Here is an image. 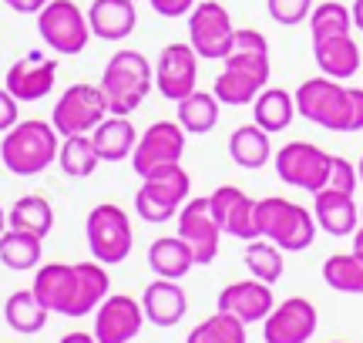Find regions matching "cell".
<instances>
[{
    "mask_svg": "<svg viewBox=\"0 0 363 343\" xmlns=\"http://www.w3.org/2000/svg\"><path fill=\"white\" fill-rule=\"evenodd\" d=\"M148 4H152V11H155L158 17H169V21H175V17H189L199 0H148Z\"/></svg>",
    "mask_w": 363,
    "mask_h": 343,
    "instance_id": "b9f144b4",
    "label": "cell"
},
{
    "mask_svg": "<svg viewBox=\"0 0 363 343\" xmlns=\"http://www.w3.org/2000/svg\"><path fill=\"white\" fill-rule=\"evenodd\" d=\"M357 175H360V185H363V155H360V162H357Z\"/></svg>",
    "mask_w": 363,
    "mask_h": 343,
    "instance_id": "681fc988",
    "label": "cell"
},
{
    "mask_svg": "<svg viewBox=\"0 0 363 343\" xmlns=\"http://www.w3.org/2000/svg\"><path fill=\"white\" fill-rule=\"evenodd\" d=\"M91 142L98 148L101 162H125L138 145V128L125 115H108V118L91 132Z\"/></svg>",
    "mask_w": 363,
    "mask_h": 343,
    "instance_id": "d4e9b609",
    "label": "cell"
},
{
    "mask_svg": "<svg viewBox=\"0 0 363 343\" xmlns=\"http://www.w3.org/2000/svg\"><path fill=\"white\" fill-rule=\"evenodd\" d=\"M296 115L320 125L326 132H353V98L343 81L333 78H310L296 91Z\"/></svg>",
    "mask_w": 363,
    "mask_h": 343,
    "instance_id": "5b68a950",
    "label": "cell"
},
{
    "mask_svg": "<svg viewBox=\"0 0 363 343\" xmlns=\"http://www.w3.org/2000/svg\"><path fill=\"white\" fill-rule=\"evenodd\" d=\"M17 121H21V101L7 88H0V132H11Z\"/></svg>",
    "mask_w": 363,
    "mask_h": 343,
    "instance_id": "60d3db41",
    "label": "cell"
},
{
    "mask_svg": "<svg viewBox=\"0 0 363 343\" xmlns=\"http://www.w3.org/2000/svg\"><path fill=\"white\" fill-rule=\"evenodd\" d=\"M350 13H353V27H357V30H363V0H353Z\"/></svg>",
    "mask_w": 363,
    "mask_h": 343,
    "instance_id": "bcb514c9",
    "label": "cell"
},
{
    "mask_svg": "<svg viewBox=\"0 0 363 343\" xmlns=\"http://www.w3.org/2000/svg\"><path fill=\"white\" fill-rule=\"evenodd\" d=\"M91 34L101 40H125L138 24L135 0H91L88 7Z\"/></svg>",
    "mask_w": 363,
    "mask_h": 343,
    "instance_id": "cb8c5ba5",
    "label": "cell"
},
{
    "mask_svg": "<svg viewBox=\"0 0 363 343\" xmlns=\"http://www.w3.org/2000/svg\"><path fill=\"white\" fill-rule=\"evenodd\" d=\"M296 118V98L286 88H262L252 101V121L262 132H286Z\"/></svg>",
    "mask_w": 363,
    "mask_h": 343,
    "instance_id": "83f0119b",
    "label": "cell"
},
{
    "mask_svg": "<svg viewBox=\"0 0 363 343\" xmlns=\"http://www.w3.org/2000/svg\"><path fill=\"white\" fill-rule=\"evenodd\" d=\"M38 34L51 51L67 54V57L81 54L88 47V40L94 38L88 24V13L81 11L74 0H51L38 13Z\"/></svg>",
    "mask_w": 363,
    "mask_h": 343,
    "instance_id": "9c48e42d",
    "label": "cell"
},
{
    "mask_svg": "<svg viewBox=\"0 0 363 343\" xmlns=\"http://www.w3.org/2000/svg\"><path fill=\"white\" fill-rule=\"evenodd\" d=\"M142 310L145 320L155 323L162 330H169L175 323H182V317L189 313V296L179 286V279H162L158 276L155 283H148L142 293Z\"/></svg>",
    "mask_w": 363,
    "mask_h": 343,
    "instance_id": "44dd1931",
    "label": "cell"
},
{
    "mask_svg": "<svg viewBox=\"0 0 363 343\" xmlns=\"http://www.w3.org/2000/svg\"><path fill=\"white\" fill-rule=\"evenodd\" d=\"M148 266L162 279H185L192 273L195 256L182 236H162L148 246Z\"/></svg>",
    "mask_w": 363,
    "mask_h": 343,
    "instance_id": "484cf974",
    "label": "cell"
},
{
    "mask_svg": "<svg viewBox=\"0 0 363 343\" xmlns=\"http://www.w3.org/2000/svg\"><path fill=\"white\" fill-rule=\"evenodd\" d=\"M256 229L259 239L276 242L283 252H303L316 239V219L299 202H289L283 196L256 198Z\"/></svg>",
    "mask_w": 363,
    "mask_h": 343,
    "instance_id": "277c9868",
    "label": "cell"
},
{
    "mask_svg": "<svg viewBox=\"0 0 363 343\" xmlns=\"http://www.w3.org/2000/svg\"><path fill=\"white\" fill-rule=\"evenodd\" d=\"M269 81V40L252 27H239L233 38V51L225 54V67L212 84V94L222 105H252L256 94Z\"/></svg>",
    "mask_w": 363,
    "mask_h": 343,
    "instance_id": "6da1fadb",
    "label": "cell"
},
{
    "mask_svg": "<svg viewBox=\"0 0 363 343\" xmlns=\"http://www.w3.org/2000/svg\"><path fill=\"white\" fill-rule=\"evenodd\" d=\"M272 286L262 283V279H239V283H229L225 290L219 293V310L222 313H233L242 323H262V320L272 313Z\"/></svg>",
    "mask_w": 363,
    "mask_h": 343,
    "instance_id": "ffe728a7",
    "label": "cell"
},
{
    "mask_svg": "<svg viewBox=\"0 0 363 343\" xmlns=\"http://www.w3.org/2000/svg\"><path fill=\"white\" fill-rule=\"evenodd\" d=\"M316 306L306 296H289L272 306V313L262 320V340L266 343H310L316 333Z\"/></svg>",
    "mask_w": 363,
    "mask_h": 343,
    "instance_id": "e0dca14e",
    "label": "cell"
},
{
    "mask_svg": "<svg viewBox=\"0 0 363 343\" xmlns=\"http://www.w3.org/2000/svg\"><path fill=\"white\" fill-rule=\"evenodd\" d=\"M246 269L252 273L256 279H262V283H279L283 279V249L276 246V242H269V239H249L246 246Z\"/></svg>",
    "mask_w": 363,
    "mask_h": 343,
    "instance_id": "d590c367",
    "label": "cell"
},
{
    "mask_svg": "<svg viewBox=\"0 0 363 343\" xmlns=\"http://www.w3.org/2000/svg\"><path fill=\"white\" fill-rule=\"evenodd\" d=\"M212 215L219 223L222 236H235V239H259L256 229V198L246 196L242 189L235 185H219L212 196H208Z\"/></svg>",
    "mask_w": 363,
    "mask_h": 343,
    "instance_id": "d6986e66",
    "label": "cell"
},
{
    "mask_svg": "<svg viewBox=\"0 0 363 343\" xmlns=\"http://www.w3.org/2000/svg\"><path fill=\"white\" fill-rule=\"evenodd\" d=\"M353 252H360L363 256V223L357 225V232H353Z\"/></svg>",
    "mask_w": 363,
    "mask_h": 343,
    "instance_id": "7dc6e473",
    "label": "cell"
},
{
    "mask_svg": "<svg viewBox=\"0 0 363 343\" xmlns=\"http://www.w3.org/2000/svg\"><path fill=\"white\" fill-rule=\"evenodd\" d=\"M199 84V54L192 51V44H169L162 47L155 61V88L162 98L169 101H182L185 94L195 91Z\"/></svg>",
    "mask_w": 363,
    "mask_h": 343,
    "instance_id": "2e32d148",
    "label": "cell"
},
{
    "mask_svg": "<svg viewBox=\"0 0 363 343\" xmlns=\"http://www.w3.org/2000/svg\"><path fill=\"white\" fill-rule=\"evenodd\" d=\"M34 296L48 313L61 317H78V266L67 263H48L38 266L34 273Z\"/></svg>",
    "mask_w": 363,
    "mask_h": 343,
    "instance_id": "ac0fdd59",
    "label": "cell"
},
{
    "mask_svg": "<svg viewBox=\"0 0 363 343\" xmlns=\"http://www.w3.org/2000/svg\"><path fill=\"white\" fill-rule=\"evenodd\" d=\"M360 223H363V206H360Z\"/></svg>",
    "mask_w": 363,
    "mask_h": 343,
    "instance_id": "f907efd6",
    "label": "cell"
},
{
    "mask_svg": "<svg viewBox=\"0 0 363 343\" xmlns=\"http://www.w3.org/2000/svg\"><path fill=\"white\" fill-rule=\"evenodd\" d=\"M353 98V132H363V88H350Z\"/></svg>",
    "mask_w": 363,
    "mask_h": 343,
    "instance_id": "ee69618b",
    "label": "cell"
},
{
    "mask_svg": "<svg viewBox=\"0 0 363 343\" xmlns=\"http://www.w3.org/2000/svg\"><path fill=\"white\" fill-rule=\"evenodd\" d=\"M145 327L142 300L128 293H108L94 310V340L98 343H131Z\"/></svg>",
    "mask_w": 363,
    "mask_h": 343,
    "instance_id": "5bb4252c",
    "label": "cell"
},
{
    "mask_svg": "<svg viewBox=\"0 0 363 343\" xmlns=\"http://www.w3.org/2000/svg\"><path fill=\"white\" fill-rule=\"evenodd\" d=\"M266 11H269V17L276 24L296 27L303 21H310L313 0H266Z\"/></svg>",
    "mask_w": 363,
    "mask_h": 343,
    "instance_id": "f35d334b",
    "label": "cell"
},
{
    "mask_svg": "<svg viewBox=\"0 0 363 343\" xmlns=\"http://www.w3.org/2000/svg\"><path fill=\"white\" fill-rule=\"evenodd\" d=\"M353 27V13L347 4L340 0H326V4H316L310 13V34L313 40L323 38H337V34H350Z\"/></svg>",
    "mask_w": 363,
    "mask_h": 343,
    "instance_id": "74e56055",
    "label": "cell"
},
{
    "mask_svg": "<svg viewBox=\"0 0 363 343\" xmlns=\"http://www.w3.org/2000/svg\"><path fill=\"white\" fill-rule=\"evenodd\" d=\"M108 115H111V108H108V94L101 91V84L78 81L57 98V105L51 111V125L57 128L61 138H67V135H91Z\"/></svg>",
    "mask_w": 363,
    "mask_h": 343,
    "instance_id": "ba28073f",
    "label": "cell"
},
{
    "mask_svg": "<svg viewBox=\"0 0 363 343\" xmlns=\"http://www.w3.org/2000/svg\"><path fill=\"white\" fill-rule=\"evenodd\" d=\"M0 263L13 269V273H27L40 266V236L24 232V229H11L0 236Z\"/></svg>",
    "mask_w": 363,
    "mask_h": 343,
    "instance_id": "f546056e",
    "label": "cell"
},
{
    "mask_svg": "<svg viewBox=\"0 0 363 343\" xmlns=\"http://www.w3.org/2000/svg\"><path fill=\"white\" fill-rule=\"evenodd\" d=\"M98 148L91 142V135H67L61 138V148H57V165L67 179H88L98 169Z\"/></svg>",
    "mask_w": 363,
    "mask_h": 343,
    "instance_id": "1f68e13d",
    "label": "cell"
},
{
    "mask_svg": "<svg viewBox=\"0 0 363 343\" xmlns=\"http://www.w3.org/2000/svg\"><path fill=\"white\" fill-rule=\"evenodd\" d=\"M4 320L13 333H40L48 323V310L40 306L34 290H17L4 303Z\"/></svg>",
    "mask_w": 363,
    "mask_h": 343,
    "instance_id": "d6a6232c",
    "label": "cell"
},
{
    "mask_svg": "<svg viewBox=\"0 0 363 343\" xmlns=\"http://www.w3.org/2000/svg\"><path fill=\"white\" fill-rule=\"evenodd\" d=\"M313 219L330 236H353L357 225H360V206L353 202L350 192L320 189L313 196Z\"/></svg>",
    "mask_w": 363,
    "mask_h": 343,
    "instance_id": "7402d4cb",
    "label": "cell"
},
{
    "mask_svg": "<svg viewBox=\"0 0 363 343\" xmlns=\"http://www.w3.org/2000/svg\"><path fill=\"white\" fill-rule=\"evenodd\" d=\"M179 236L189 242V249L195 256V266H208L219 256V242H222V229L212 215L208 196L202 198H189L179 209Z\"/></svg>",
    "mask_w": 363,
    "mask_h": 343,
    "instance_id": "4fadbf2b",
    "label": "cell"
},
{
    "mask_svg": "<svg viewBox=\"0 0 363 343\" xmlns=\"http://www.w3.org/2000/svg\"><path fill=\"white\" fill-rule=\"evenodd\" d=\"M323 279L330 290L363 296V256L360 252H333L323 263Z\"/></svg>",
    "mask_w": 363,
    "mask_h": 343,
    "instance_id": "836d02e7",
    "label": "cell"
},
{
    "mask_svg": "<svg viewBox=\"0 0 363 343\" xmlns=\"http://www.w3.org/2000/svg\"><path fill=\"white\" fill-rule=\"evenodd\" d=\"M7 225L11 229H24L34 236H51L54 229V206L44 196H21L7 212Z\"/></svg>",
    "mask_w": 363,
    "mask_h": 343,
    "instance_id": "4dcf8cb0",
    "label": "cell"
},
{
    "mask_svg": "<svg viewBox=\"0 0 363 343\" xmlns=\"http://www.w3.org/2000/svg\"><path fill=\"white\" fill-rule=\"evenodd\" d=\"M330 162H333V155L323 152L320 145H313V142H289V145H283L279 152H276L272 165H276L279 182L316 196L320 189H326Z\"/></svg>",
    "mask_w": 363,
    "mask_h": 343,
    "instance_id": "8fae6325",
    "label": "cell"
},
{
    "mask_svg": "<svg viewBox=\"0 0 363 343\" xmlns=\"http://www.w3.org/2000/svg\"><path fill=\"white\" fill-rule=\"evenodd\" d=\"M57 148H61V135L51 121L27 118L17 121L11 132H4L0 142V162L11 175L30 179L57 162Z\"/></svg>",
    "mask_w": 363,
    "mask_h": 343,
    "instance_id": "7a4b0ae2",
    "label": "cell"
},
{
    "mask_svg": "<svg viewBox=\"0 0 363 343\" xmlns=\"http://www.w3.org/2000/svg\"><path fill=\"white\" fill-rule=\"evenodd\" d=\"M192 196V175L182 169V162L175 165H162V169L142 175V189L135 196V212L145 223L162 225L175 219L179 209Z\"/></svg>",
    "mask_w": 363,
    "mask_h": 343,
    "instance_id": "8992f818",
    "label": "cell"
},
{
    "mask_svg": "<svg viewBox=\"0 0 363 343\" xmlns=\"http://www.w3.org/2000/svg\"><path fill=\"white\" fill-rule=\"evenodd\" d=\"M54 81H57V61L48 57L44 51H30L7 67L4 88L21 105H34V101H40V98H48L54 91Z\"/></svg>",
    "mask_w": 363,
    "mask_h": 343,
    "instance_id": "9a60e30c",
    "label": "cell"
},
{
    "mask_svg": "<svg viewBox=\"0 0 363 343\" xmlns=\"http://www.w3.org/2000/svg\"><path fill=\"white\" fill-rule=\"evenodd\" d=\"M235 24L219 0H199L189 13V44L206 61H225L233 51Z\"/></svg>",
    "mask_w": 363,
    "mask_h": 343,
    "instance_id": "30bf717a",
    "label": "cell"
},
{
    "mask_svg": "<svg viewBox=\"0 0 363 343\" xmlns=\"http://www.w3.org/2000/svg\"><path fill=\"white\" fill-rule=\"evenodd\" d=\"M185 128L179 121H152L142 135H138V145L131 152V169L138 175L162 169V165H175L185 155Z\"/></svg>",
    "mask_w": 363,
    "mask_h": 343,
    "instance_id": "7c38bea8",
    "label": "cell"
},
{
    "mask_svg": "<svg viewBox=\"0 0 363 343\" xmlns=\"http://www.w3.org/2000/svg\"><path fill=\"white\" fill-rule=\"evenodd\" d=\"M57 343H98V340H94V333H78L74 330V333H65Z\"/></svg>",
    "mask_w": 363,
    "mask_h": 343,
    "instance_id": "f6af8a7d",
    "label": "cell"
},
{
    "mask_svg": "<svg viewBox=\"0 0 363 343\" xmlns=\"http://www.w3.org/2000/svg\"><path fill=\"white\" fill-rule=\"evenodd\" d=\"M152 88H155V71L142 51H118L101 71V91L108 94L111 115L131 118V111L142 108Z\"/></svg>",
    "mask_w": 363,
    "mask_h": 343,
    "instance_id": "3957f363",
    "label": "cell"
},
{
    "mask_svg": "<svg viewBox=\"0 0 363 343\" xmlns=\"http://www.w3.org/2000/svg\"><path fill=\"white\" fill-rule=\"evenodd\" d=\"M7 232V212H4V206H0V236Z\"/></svg>",
    "mask_w": 363,
    "mask_h": 343,
    "instance_id": "c3c4849f",
    "label": "cell"
},
{
    "mask_svg": "<svg viewBox=\"0 0 363 343\" xmlns=\"http://www.w3.org/2000/svg\"><path fill=\"white\" fill-rule=\"evenodd\" d=\"M74 266H78V317H88L111 293V276H108L104 263H98V259L74 263Z\"/></svg>",
    "mask_w": 363,
    "mask_h": 343,
    "instance_id": "e575fe53",
    "label": "cell"
},
{
    "mask_svg": "<svg viewBox=\"0 0 363 343\" xmlns=\"http://www.w3.org/2000/svg\"><path fill=\"white\" fill-rule=\"evenodd\" d=\"M229 159H233L239 169H246V172L262 169V165L272 159L269 132H262L256 121L239 125V128L229 135Z\"/></svg>",
    "mask_w": 363,
    "mask_h": 343,
    "instance_id": "4316f807",
    "label": "cell"
},
{
    "mask_svg": "<svg viewBox=\"0 0 363 343\" xmlns=\"http://www.w3.org/2000/svg\"><path fill=\"white\" fill-rule=\"evenodd\" d=\"M313 57H316V67L333 81L353 78V74L363 67V47L350 38V34L313 40Z\"/></svg>",
    "mask_w": 363,
    "mask_h": 343,
    "instance_id": "603a6c76",
    "label": "cell"
},
{
    "mask_svg": "<svg viewBox=\"0 0 363 343\" xmlns=\"http://www.w3.org/2000/svg\"><path fill=\"white\" fill-rule=\"evenodd\" d=\"M185 343H246V323L233 313H222L216 310L208 320H202L199 327H195Z\"/></svg>",
    "mask_w": 363,
    "mask_h": 343,
    "instance_id": "8d00e7d4",
    "label": "cell"
},
{
    "mask_svg": "<svg viewBox=\"0 0 363 343\" xmlns=\"http://www.w3.org/2000/svg\"><path fill=\"white\" fill-rule=\"evenodd\" d=\"M330 343H343V340H330Z\"/></svg>",
    "mask_w": 363,
    "mask_h": 343,
    "instance_id": "816d5d0a",
    "label": "cell"
},
{
    "mask_svg": "<svg viewBox=\"0 0 363 343\" xmlns=\"http://www.w3.org/2000/svg\"><path fill=\"white\" fill-rule=\"evenodd\" d=\"M84 236H88L91 256L104 266H118L128 259L131 246H135V232H131L128 212L115 206V202H101L88 212L84 223Z\"/></svg>",
    "mask_w": 363,
    "mask_h": 343,
    "instance_id": "52a82bcc",
    "label": "cell"
},
{
    "mask_svg": "<svg viewBox=\"0 0 363 343\" xmlns=\"http://www.w3.org/2000/svg\"><path fill=\"white\" fill-rule=\"evenodd\" d=\"M357 185H360V175H357V165L347 159H340L333 155L330 162V175H326V189H337V192H357Z\"/></svg>",
    "mask_w": 363,
    "mask_h": 343,
    "instance_id": "ab89813d",
    "label": "cell"
},
{
    "mask_svg": "<svg viewBox=\"0 0 363 343\" xmlns=\"http://www.w3.org/2000/svg\"><path fill=\"white\" fill-rule=\"evenodd\" d=\"M4 4H7L11 11H17V13H34V17H38L51 0H4Z\"/></svg>",
    "mask_w": 363,
    "mask_h": 343,
    "instance_id": "7bdbcfd3",
    "label": "cell"
},
{
    "mask_svg": "<svg viewBox=\"0 0 363 343\" xmlns=\"http://www.w3.org/2000/svg\"><path fill=\"white\" fill-rule=\"evenodd\" d=\"M179 108V125L189 135H208L216 125H219V108L222 101L212 91H199L195 88L192 94H185L182 101H175Z\"/></svg>",
    "mask_w": 363,
    "mask_h": 343,
    "instance_id": "f1b7e54d",
    "label": "cell"
}]
</instances>
